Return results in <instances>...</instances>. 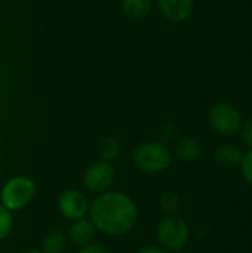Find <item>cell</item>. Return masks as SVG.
<instances>
[{"label": "cell", "instance_id": "14", "mask_svg": "<svg viewBox=\"0 0 252 253\" xmlns=\"http://www.w3.org/2000/svg\"><path fill=\"white\" fill-rule=\"evenodd\" d=\"M98 156L104 162H114L120 154V142L114 136H105L98 142Z\"/></svg>", "mask_w": 252, "mask_h": 253}, {"label": "cell", "instance_id": "18", "mask_svg": "<svg viewBox=\"0 0 252 253\" xmlns=\"http://www.w3.org/2000/svg\"><path fill=\"white\" fill-rule=\"evenodd\" d=\"M241 139L242 142L248 147L252 148V117L247 119L244 123H242V127H241Z\"/></svg>", "mask_w": 252, "mask_h": 253}, {"label": "cell", "instance_id": "8", "mask_svg": "<svg viewBox=\"0 0 252 253\" xmlns=\"http://www.w3.org/2000/svg\"><path fill=\"white\" fill-rule=\"evenodd\" d=\"M97 233L98 231H97L95 225L86 216V218L70 222V227H68L65 236H67L68 245H73L76 248H82V246H86V245L95 242Z\"/></svg>", "mask_w": 252, "mask_h": 253}, {"label": "cell", "instance_id": "13", "mask_svg": "<svg viewBox=\"0 0 252 253\" xmlns=\"http://www.w3.org/2000/svg\"><path fill=\"white\" fill-rule=\"evenodd\" d=\"M153 7L151 0H122V10L131 19H144Z\"/></svg>", "mask_w": 252, "mask_h": 253}, {"label": "cell", "instance_id": "12", "mask_svg": "<svg viewBox=\"0 0 252 253\" xmlns=\"http://www.w3.org/2000/svg\"><path fill=\"white\" fill-rule=\"evenodd\" d=\"M67 246H68L67 236L58 230H53L43 236L39 249L43 253H64L67 251Z\"/></svg>", "mask_w": 252, "mask_h": 253}, {"label": "cell", "instance_id": "11", "mask_svg": "<svg viewBox=\"0 0 252 253\" xmlns=\"http://www.w3.org/2000/svg\"><path fill=\"white\" fill-rule=\"evenodd\" d=\"M242 157H244V151L233 144H223L214 151V163L224 169L239 166Z\"/></svg>", "mask_w": 252, "mask_h": 253}, {"label": "cell", "instance_id": "17", "mask_svg": "<svg viewBox=\"0 0 252 253\" xmlns=\"http://www.w3.org/2000/svg\"><path fill=\"white\" fill-rule=\"evenodd\" d=\"M241 172L245 179V182L252 188V148H250L247 153H244V157L241 160Z\"/></svg>", "mask_w": 252, "mask_h": 253}, {"label": "cell", "instance_id": "1", "mask_svg": "<svg viewBox=\"0 0 252 253\" xmlns=\"http://www.w3.org/2000/svg\"><path fill=\"white\" fill-rule=\"evenodd\" d=\"M88 218L98 233L108 237H122L135 228L138 206L129 194L108 190L91 200Z\"/></svg>", "mask_w": 252, "mask_h": 253}, {"label": "cell", "instance_id": "15", "mask_svg": "<svg viewBox=\"0 0 252 253\" xmlns=\"http://www.w3.org/2000/svg\"><path fill=\"white\" fill-rule=\"evenodd\" d=\"M159 205L165 215H177V212L180 211V206H181V199H180L178 193H175L172 190H166L160 194Z\"/></svg>", "mask_w": 252, "mask_h": 253}, {"label": "cell", "instance_id": "4", "mask_svg": "<svg viewBox=\"0 0 252 253\" xmlns=\"http://www.w3.org/2000/svg\"><path fill=\"white\" fill-rule=\"evenodd\" d=\"M189 225L178 215H165L156 227V239L168 252H178L189 243Z\"/></svg>", "mask_w": 252, "mask_h": 253}, {"label": "cell", "instance_id": "2", "mask_svg": "<svg viewBox=\"0 0 252 253\" xmlns=\"http://www.w3.org/2000/svg\"><path fill=\"white\" fill-rule=\"evenodd\" d=\"M132 162L141 172L147 175H157L171 166L172 153L165 142L146 141L134 148Z\"/></svg>", "mask_w": 252, "mask_h": 253}, {"label": "cell", "instance_id": "6", "mask_svg": "<svg viewBox=\"0 0 252 253\" xmlns=\"http://www.w3.org/2000/svg\"><path fill=\"white\" fill-rule=\"evenodd\" d=\"M82 182L88 193L95 196L105 193L111 190L116 182V169L110 162L97 160L85 169Z\"/></svg>", "mask_w": 252, "mask_h": 253}, {"label": "cell", "instance_id": "16", "mask_svg": "<svg viewBox=\"0 0 252 253\" xmlns=\"http://www.w3.org/2000/svg\"><path fill=\"white\" fill-rule=\"evenodd\" d=\"M13 227H15L13 213L0 203V243L9 239V236L13 231Z\"/></svg>", "mask_w": 252, "mask_h": 253}, {"label": "cell", "instance_id": "7", "mask_svg": "<svg viewBox=\"0 0 252 253\" xmlns=\"http://www.w3.org/2000/svg\"><path fill=\"white\" fill-rule=\"evenodd\" d=\"M89 203L91 200L83 191L76 190V188H68V190H64L58 196L56 209L64 219L73 222V221L88 216Z\"/></svg>", "mask_w": 252, "mask_h": 253}, {"label": "cell", "instance_id": "9", "mask_svg": "<svg viewBox=\"0 0 252 253\" xmlns=\"http://www.w3.org/2000/svg\"><path fill=\"white\" fill-rule=\"evenodd\" d=\"M157 6L165 18L174 22H181L192 15L195 0H157Z\"/></svg>", "mask_w": 252, "mask_h": 253}, {"label": "cell", "instance_id": "3", "mask_svg": "<svg viewBox=\"0 0 252 253\" xmlns=\"http://www.w3.org/2000/svg\"><path fill=\"white\" fill-rule=\"evenodd\" d=\"M37 196L36 182L24 175L9 178L0 188V203L12 213L25 209Z\"/></svg>", "mask_w": 252, "mask_h": 253}, {"label": "cell", "instance_id": "22", "mask_svg": "<svg viewBox=\"0 0 252 253\" xmlns=\"http://www.w3.org/2000/svg\"><path fill=\"white\" fill-rule=\"evenodd\" d=\"M21 253H43L40 249H37V248H28V249H25V251H22Z\"/></svg>", "mask_w": 252, "mask_h": 253}, {"label": "cell", "instance_id": "21", "mask_svg": "<svg viewBox=\"0 0 252 253\" xmlns=\"http://www.w3.org/2000/svg\"><path fill=\"white\" fill-rule=\"evenodd\" d=\"M160 135H162V139H163V141H171V139H174V138H175V135H177V129H175L174 126H171V125H168V126L162 127Z\"/></svg>", "mask_w": 252, "mask_h": 253}, {"label": "cell", "instance_id": "19", "mask_svg": "<svg viewBox=\"0 0 252 253\" xmlns=\"http://www.w3.org/2000/svg\"><path fill=\"white\" fill-rule=\"evenodd\" d=\"M77 253H110L108 248H105L102 243H98V242H92L86 246H82L79 248Z\"/></svg>", "mask_w": 252, "mask_h": 253}, {"label": "cell", "instance_id": "20", "mask_svg": "<svg viewBox=\"0 0 252 253\" xmlns=\"http://www.w3.org/2000/svg\"><path fill=\"white\" fill-rule=\"evenodd\" d=\"M135 253H169L166 249H163L160 245H146L141 246Z\"/></svg>", "mask_w": 252, "mask_h": 253}, {"label": "cell", "instance_id": "5", "mask_svg": "<svg viewBox=\"0 0 252 253\" xmlns=\"http://www.w3.org/2000/svg\"><path fill=\"white\" fill-rule=\"evenodd\" d=\"M208 122L212 130L221 136H232L242 127V114L230 102H217L209 108Z\"/></svg>", "mask_w": 252, "mask_h": 253}, {"label": "cell", "instance_id": "10", "mask_svg": "<svg viewBox=\"0 0 252 253\" xmlns=\"http://www.w3.org/2000/svg\"><path fill=\"white\" fill-rule=\"evenodd\" d=\"M202 153H203V148H202L201 141H198L196 138H192V136L181 138L175 144V150H174L175 157L183 163L198 162L202 157Z\"/></svg>", "mask_w": 252, "mask_h": 253}]
</instances>
